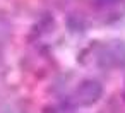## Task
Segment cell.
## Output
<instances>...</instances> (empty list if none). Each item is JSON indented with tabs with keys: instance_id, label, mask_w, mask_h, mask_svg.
Listing matches in <instances>:
<instances>
[{
	"instance_id": "cell-1",
	"label": "cell",
	"mask_w": 125,
	"mask_h": 113,
	"mask_svg": "<svg viewBox=\"0 0 125 113\" xmlns=\"http://www.w3.org/2000/svg\"><path fill=\"white\" fill-rule=\"evenodd\" d=\"M101 92H103L101 84L96 81H89V82H84L77 89V99L81 104H91L101 96Z\"/></svg>"
},
{
	"instance_id": "cell-2",
	"label": "cell",
	"mask_w": 125,
	"mask_h": 113,
	"mask_svg": "<svg viewBox=\"0 0 125 113\" xmlns=\"http://www.w3.org/2000/svg\"><path fill=\"white\" fill-rule=\"evenodd\" d=\"M108 60V65H122L125 63V45L113 43L106 48V53L101 57V60Z\"/></svg>"
},
{
	"instance_id": "cell-3",
	"label": "cell",
	"mask_w": 125,
	"mask_h": 113,
	"mask_svg": "<svg viewBox=\"0 0 125 113\" xmlns=\"http://www.w3.org/2000/svg\"><path fill=\"white\" fill-rule=\"evenodd\" d=\"M115 0H99V4H113Z\"/></svg>"
}]
</instances>
